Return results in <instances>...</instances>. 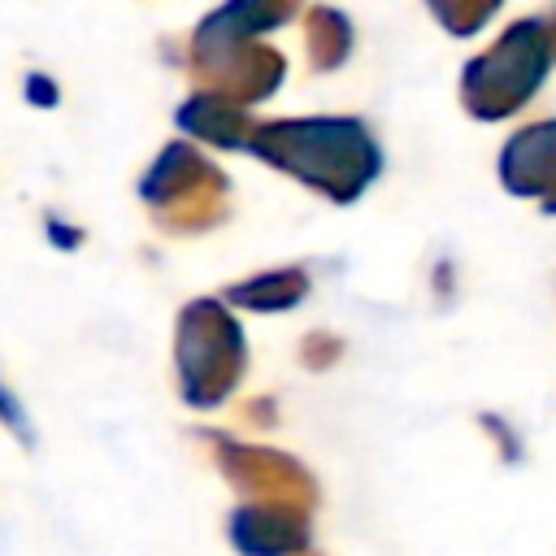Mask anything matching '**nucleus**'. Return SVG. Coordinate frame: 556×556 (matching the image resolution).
I'll return each mask as SVG.
<instances>
[{
	"instance_id": "nucleus-1",
	"label": "nucleus",
	"mask_w": 556,
	"mask_h": 556,
	"mask_svg": "<svg viewBox=\"0 0 556 556\" xmlns=\"http://www.w3.org/2000/svg\"><path fill=\"white\" fill-rule=\"evenodd\" d=\"M256 152L313 187L330 191L334 200H352L361 187H369L378 169V148L361 122H274L256 130Z\"/></svg>"
},
{
	"instance_id": "nucleus-2",
	"label": "nucleus",
	"mask_w": 556,
	"mask_h": 556,
	"mask_svg": "<svg viewBox=\"0 0 556 556\" xmlns=\"http://www.w3.org/2000/svg\"><path fill=\"white\" fill-rule=\"evenodd\" d=\"M543 65H547V35L539 22H521L486 56L465 65V104L482 117L513 113L543 83Z\"/></svg>"
},
{
	"instance_id": "nucleus-3",
	"label": "nucleus",
	"mask_w": 556,
	"mask_h": 556,
	"mask_svg": "<svg viewBox=\"0 0 556 556\" xmlns=\"http://www.w3.org/2000/svg\"><path fill=\"white\" fill-rule=\"evenodd\" d=\"M178 369L191 404H217L243 369L239 326L208 300L191 304L178 321Z\"/></svg>"
},
{
	"instance_id": "nucleus-4",
	"label": "nucleus",
	"mask_w": 556,
	"mask_h": 556,
	"mask_svg": "<svg viewBox=\"0 0 556 556\" xmlns=\"http://www.w3.org/2000/svg\"><path fill=\"white\" fill-rule=\"evenodd\" d=\"M500 174L513 191L543 195L547 213H556V122L517 135L500 156Z\"/></svg>"
},
{
	"instance_id": "nucleus-5",
	"label": "nucleus",
	"mask_w": 556,
	"mask_h": 556,
	"mask_svg": "<svg viewBox=\"0 0 556 556\" xmlns=\"http://www.w3.org/2000/svg\"><path fill=\"white\" fill-rule=\"evenodd\" d=\"M230 539L248 556H287L308 543V530H304V517L274 513V508H243L230 521Z\"/></svg>"
},
{
	"instance_id": "nucleus-6",
	"label": "nucleus",
	"mask_w": 556,
	"mask_h": 556,
	"mask_svg": "<svg viewBox=\"0 0 556 556\" xmlns=\"http://www.w3.org/2000/svg\"><path fill=\"white\" fill-rule=\"evenodd\" d=\"M178 126L191 130L195 139L239 148L248 122H243V109H239V104H226V100H187V104L178 109Z\"/></svg>"
},
{
	"instance_id": "nucleus-7",
	"label": "nucleus",
	"mask_w": 556,
	"mask_h": 556,
	"mask_svg": "<svg viewBox=\"0 0 556 556\" xmlns=\"http://www.w3.org/2000/svg\"><path fill=\"white\" fill-rule=\"evenodd\" d=\"M304 274H265V278H256V282H243V287H235L230 291V300L235 304H248V308H287V304H295L300 295H304Z\"/></svg>"
},
{
	"instance_id": "nucleus-8",
	"label": "nucleus",
	"mask_w": 556,
	"mask_h": 556,
	"mask_svg": "<svg viewBox=\"0 0 556 556\" xmlns=\"http://www.w3.org/2000/svg\"><path fill=\"white\" fill-rule=\"evenodd\" d=\"M0 421L26 443V447H35V426H30V417H26V408H22V400L4 387V378H0Z\"/></svg>"
},
{
	"instance_id": "nucleus-9",
	"label": "nucleus",
	"mask_w": 556,
	"mask_h": 556,
	"mask_svg": "<svg viewBox=\"0 0 556 556\" xmlns=\"http://www.w3.org/2000/svg\"><path fill=\"white\" fill-rule=\"evenodd\" d=\"M26 96H30L39 109H48V104H56V83H48L43 74H30V78H26Z\"/></svg>"
},
{
	"instance_id": "nucleus-10",
	"label": "nucleus",
	"mask_w": 556,
	"mask_h": 556,
	"mask_svg": "<svg viewBox=\"0 0 556 556\" xmlns=\"http://www.w3.org/2000/svg\"><path fill=\"white\" fill-rule=\"evenodd\" d=\"M48 235H56V239H61V243H56V248H78V239H83V235H78V230H70V226H61V222H56V217H52V222H48Z\"/></svg>"
}]
</instances>
